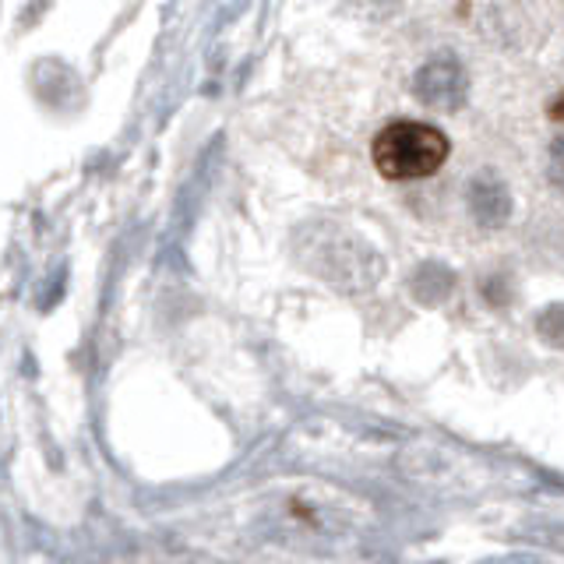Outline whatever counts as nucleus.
Instances as JSON below:
<instances>
[{
    "label": "nucleus",
    "instance_id": "obj_2",
    "mask_svg": "<svg viewBox=\"0 0 564 564\" xmlns=\"http://www.w3.org/2000/svg\"><path fill=\"white\" fill-rule=\"evenodd\" d=\"M413 96L431 110H458L469 96V78L455 57H434L413 75Z\"/></svg>",
    "mask_w": 564,
    "mask_h": 564
},
{
    "label": "nucleus",
    "instance_id": "obj_8",
    "mask_svg": "<svg viewBox=\"0 0 564 564\" xmlns=\"http://www.w3.org/2000/svg\"><path fill=\"white\" fill-rule=\"evenodd\" d=\"M551 117H554V120H564V96L551 102Z\"/></svg>",
    "mask_w": 564,
    "mask_h": 564
},
{
    "label": "nucleus",
    "instance_id": "obj_6",
    "mask_svg": "<svg viewBox=\"0 0 564 564\" xmlns=\"http://www.w3.org/2000/svg\"><path fill=\"white\" fill-rule=\"evenodd\" d=\"M546 176H551V184L564 194V138L551 141V152H546Z\"/></svg>",
    "mask_w": 564,
    "mask_h": 564
},
{
    "label": "nucleus",
    "instance_id": "obj_3",
    "mask_svg": "<svg viewBox=\"0 0 564 564\" xmlns=\"http://www.w3.org/2000/svg\"><path fill=\"white\" fill-rule=\"evenodd\" d=\"M466 205H469V216L476 226L484 229H501L511 216V194L505 187L501 176L487 173H476L469 187H466Z\"/></svg>",
    "mask_w": 564,
    "mask_h": 564
},
{
    "label": "nucleus",
    "instance_id": "obj_5",
    "mask_svg": "<svg viewBox=\"0 0 564 564\" xmlns=\"http://www.w3.org/2000/svg\"><path fill=\"white\" fill-rule=\"evenodd\" d=\"M536 332L546 346L564 349V304H546L536 314Z\"/></svg>",
    "mask_w": 564,
    "mask_h": 564
},
{
    "label": "nucleus",
    "instance_id": "obj_4",
    "mask_svg": "<svg viewBox=\"0 0 564 564\" xmlns=\"http://www.w3.org/2000/svg\"><path fill=\"white\" fill-rule=\"evenodd\" d=\"M410 286H413V296L420 300V304H441V300L455 290V275L445 269V264L427 261L413 272Z\"/></svg>",
    "mask_w": 564,
    "mask_h": 564
},
{
    "label": "nucleus",
    "instance_id": "obj_1",
    "mask_svg": "<svg viewBox=\"0 0 564 564\" xmlns=\"http://www.w3.org/2000/svg\"><path fill=\"white\" fill-rule=\"evenodd\" d=\"M452 145L431 123L399 120L375 138V166L384 181H420L445 166Z\"/></svg>",
    "mask_w": 564,
    "mask_h": 564
},
{
    "label": "nucleus",
    "instance_id": "obj_7",
    "mask_svg": "<svg viewBox=\"0 0 564 564\" xmlns=\"http://www.w3.org/2000/svg\"><path fill=\"white\" fill-rule=\"evenodd\" d=\"M501 286H505V279H490L487 286H484V293H487V300H490L494 307H501V304H508V300H511V290L501 293Z\"/></svg>",
    "mask_w": 564,
    "mask_h": 564
}]
</instances>
